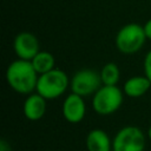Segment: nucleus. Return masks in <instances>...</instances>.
<instances>
[{
  "mask_svg": "<svg viewBox=\"0 0 151 151\" xmlns=\"http://www.w3.org/2000/svg\"><path fill=\"white\" fill-rule=\"evenodd\" d=\"M151 86V81L147 77H132L124 84V92L131 98H138L144 96Z\"/></svg>",
  "mask_w": 151,
  "mask_h": 151,
  "instance_id": "9b49d317",
  "label": "nucleus"
},
{
  "mask_svg": "<svg viewBox=\"0 0 151 151\" xmlns=\"http://www.w3.org/2000/svg\"><path fill=\"white\" fill-rule=\"evenodd\" d=\"M68 86V78L61 70L53 68L46 73H42L38 78L37 93L45 99H54L60 97Z\"/></svg>",
  "mask_w": 151,
  "mask_h": 151,
  "instance_id": "f03ea898",
  "label": "nucleus"
},
{
  "mask_svg": "<svg viewBox=\"0 0 151 151\" xmlns=\"http://www.w3.org/2000/svg\"><path fill=\"white\" fill-rule=\"evenodd\" d=\"M123 103V93L116 85H103L92 99L93 110L100 116H109L116 112Z\"/></svg>",
  "mask_w": 151,
  "mask_h": 151,
  "instance_id": "7ed1b4c3",
  "label": "nucleus"
},
{
  "mask_svg": "<svg viewBox=\"0 0 151 151\" xmlns=\"http://www.w3.org/2000/svg\"><path fill=\"white\" fill-rule=\"evenodd\" d=\"M46 99L39 93L29 94L24 103V116L28 120H39L46 112Z\"/></svg>",
  "mask_w": 151,
  "mask_h": 151,
  "instance_id": "1a4fd4ad",
  "label": "nucleus"
},
{
  "mask_svg": "<svg viewBox=\"0 0 151 151\" xmlns=\"http://www.w3.org/2000/svg\"><path fill=\"white\" fill-rule=\"evenodd\" d=\"M101 83L103 81L100 73L90 68H84L74 73L70 85L72 93L79 94L81 97H87L94 94L101 87Z\"/></svg>",
  "mask_w": 151,
  "mask_h": 151,
  "instance_id": "423d86ee",
  "label": "nucleus"
},
{
  "mask_svg": "<svg viewBox=\"0 0 151 151\" xmlns=\"http://www.w3.org/2000/svg\"><path fill=\"white\" fill-rule=\"evenodd\" d=\"M145 134L137 126L122 127L112 140V151H144L145 150Z\"/></svg>",
  "mask_w": 151,
  "mask_h": 151,
  "instance_id": "20e7f679",
  "label": "nucleus"
},
{
  "mask_svg": "<svg viewBox=\"0 0 151 151\" xmlns=\"http://www.w3.org/2000/svg\"><path fill=\"white\" fill-rule=\"evenodd\" d=\"M14 52L19 59L32 60L39 53V41L37 37L29 32H21L14 39Z\"/></svg>",
  "mask_w": 151,
  "mask_h": 151,
  "instance_id": "0eeeda50",
  "label": "nucleus"
},
{
  "mask_svg": "<svg viewBox=\"0 0 151 151\" xmlns=\"http://www.w3.org/2000/svg\"><path fill=\"white\" fill-rule=\"evenodd\" d=\"M32 65L38 74L46 73L54 68V57L48 52H39L32 60Z\"/></svg>",
  "mask_w": 151,
  "mask_h": 151,
  "instance_id": "f8f14e48",
  "label": "nucleus"
},
{
  "mask_svg": "<svg viewBox=\"0 0 151 151\" xmlns=\"http://www.w3.org/2000/svg\"><path fill=\"white\" fill-rule=\"evenodd\" d=\"M61 111H63L64 118L68 123H72V124L80 123L84 119L86 113V105L83 97L76 93L68 94L63 103Z\"/></svg>",
  "mask_w": 151,
  "mask_h": 151,
  "instance_id": "6e6552de",
  "label": "nucleus"
},
{
  "mask_svg": "<svg viewBox=\"0 0 151 151\" xmlns=\"http://www.w3.org/2000/svg\"><path fill=\"white\" fill-rule=\"evenodd\" d=\"M85 145L87 151H112V142L101 129L91 130L86 136Z\"/></svg>",
  "mask_w": 151,
  "mask_h": 151,
  "instance_id": "9d476101",
  "label": "nucleus"
},
{
  "mask_svg": "<svg viewBox=\"0 0 151 151\" xmlns=\"http://www.w3.org/2000/svg\"><path fill=\"white\" fill-rule=\"evenodd\" d=\"M147 137H149V139L151 140V126H150L149 130H147Z\"/></svg>",
  "mask_w": 151,
  "mask_h": 151,
  "instance_id": "f3484780",
  "label": "nucleus"
},
{
  "mask_svg": "<svg viewBox=\"0 0 151 151\" xmlns=\"http://www.w3.org/2000/svg\"><path fill=\"white\" fill-rule=\"evenodd\" d=\"M0 151H11V146L5 139L0 140Z\"/></svg>",
  "mask_w": 151,
  "mask_h": 151,
  "instance_id": "dca6fc26",
  "label": "nucleus"
},
{
  "mask_svg": "<svg viewBox=\"0 0 151 151\" xmlns=\"http://www.w3.org/2000/svg\"><path fill=\"white\" fill-rule=\"evenodd\" d=\"M38 72L34 70L32 61L18 59L9 64L6 71L8 85L18 93L28 94L37 88Z\"/></svg>",
  "mask_w": 151,
  "mask_h": 151,
  "instance_id": "f257e3e1",
  "label": "nucleus"
},
{
  "mask_svg": "<svg viewBox=\"0 0 151 151\" xmlns=\"http://www.w3.org/2000/svg\"><path fill=\"white\" fill-rule=\"evenodd\" d=\"M144 72H145V77H147L151 81V51L147 52L145 60H144Z\"/></svg>",
  "mask_w": 151,
  "mask_h": 151,
  "instance_id": "4468645a",
  "label": "nucleus"
},
{
  "mask_svg": "<svg viewBox=\"0 0 151 151\" xmlns=\"http://www.w3.org/2000/svg\"><path fill=\"white\" fill-rule=\"evenodd\" d=\"M146 39L144 27L138 24H127L123 26L116 37L117 48L125 54H131L140 50Z\"/></svg>",
  "mask_w": 151,
  "mask_h": 151,
  "instance_id": "39448f33",
  "label": "nucleus"
},
{
  "mask_svg": "<svg viewBox=\"0 0 151 151\" xmlns=\"http://www.w3.org/2000/svg\"><path fill=\"white\" fill-rule=\"evenodd\" d=\"M143 27H144V32H145L146 38L151 40V19H149V20L146 21V24H145Z\"/></svg>",
  "mask_w": 151,
  "mask_h": 151,
  "instance_id": "2eb2a0df",
  "label": "nucleus"
},
{
  "mask_svg": "<svg viewBox=\"0 0 151 151\" xmlns=\"http://www.w3.org/2000/svg\"><path fill=\"white\" fill-rule=\"evenodd\" d=\"M101 81L104 85H116L119 80V68L114 63H107L100 72Z\"/></svg>",
  "mask_w": 151,
  "mask_h": 151,
  "instance_id": "ddd939ff",
  "label": "nucleus"
}]
</instances>
